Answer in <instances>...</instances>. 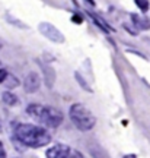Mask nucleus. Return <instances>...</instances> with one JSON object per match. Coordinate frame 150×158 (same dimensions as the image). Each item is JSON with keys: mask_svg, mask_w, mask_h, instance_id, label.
I'll return each instance as SVG.
<instances>
[{"mask_svg": "<svg viewBox=\"0 0 150 158\" xmlns=\"http://www.w3.org/2000/svg\"><path fill=\"white\" fill-rule=\"evenodd\" d=\"M15 138L22 145L29 148L45 147V145H48L51 142L50 132L45 127L35 126V124H28V123L16 124V127H15Z\"/></svg>", "mask_w": 150, "mask_h": 158, "instance_id": "nucleus-1", "label": "nucleus"}, {"mask_svg": "<svg viewBox=\"0 0 150 158\" xmlns=\"http://www.w3.org/2000/svg\"><path fill=\"white\" fill-rule=\"evenodd\" d=\"M28 114L32 118H35L38 123L44 124L45 127L56 129L63 122V113L56 107L50 106H42V104H31L26 108Z\"/></svg>", "mask_w": 150, "mask_h": 158, "instance_id": "nucleus-2", "label": "nucleus"}, {"mask_svg": "<svg viewBox=\"0 0 150 158\" xmlns=\"http://www.w3.org/2000/svg\"><path fill=\"white\" fill-rule=\"evenodd\" d=\"M69 116L72 118L73 124L82 132H88V130L93 129V126L96 124V117L93 116V113L80 102H76L70 107Z\"/></svg>", "mask_w": 150, "mask_h": 158, "instance_id": "nucleus-3", "label": "nucleus"}, {"mask_svg": "<svg viewBox=\"0 0 150 158\" xmlns=\"http://www.w3.org/2000/svg\"><path fill=\"white\" fill-rule=\"evenodd\" d=\"M38 31L44 35L45 38H48L50 41L56 43V44H61V43H64V40H66L64 35L61 34V31H58V29L50 22H39Z\"/></svg>", "mask_w": 150, "mask_h": 158, "instance_id": "nucleus-4", "label": "nucleus"}, {"mask_svg": "<svg viewBox=\"0 0 150 158\" xmlns=\"http://www.w3.org/2000/svg\"><path fill=\"white\" fill-rule=\"evenodd\" d=\"M23 86H25V91L32 94V92H37L41 86V76H39L37 72H29L25 78V82H23Z\"/></svg>", "mask_w": 150, "mask_h": 158, "instance_id": "nucleus-5", "label": "nucleus"}, {"mask_svg": "<svg viewBox=\"0 0 150 158\" xmlns=\"http://www.w3.org/2000/svg\"><path fill=\"white\" fill-rule=\"evenodd\" d=\"M45 154H47V157H51V158H66L72 155V151L64 143H56L54 147L48 148Z\"/></svg>", "mask_w": 150, "mask_h": 158, "instance_id": "nucleus-6", "label": "nucleus"}, {"mask_svg": "<svg viewBox=\"0 0 150 158\" xmlns=\"http://www.w3.org/2000/svg\"><path fill=\"white\" fill-rule=\"evenodd\" d=\"M131 21H133V23L139 29H149L150 28V21L147 18H143V16H140V15L133 13V15H131Z\"/></svg>", "mask_w": 150, "mask_h": 158, "instance_id": "nucleus-7", "label": "nucleus"}, {"mask_svg": "<svg viewBox=\"0 0 150 158\" xmlns=\"http://www.w3.org/2000/svg\"><path fill=\"white\" fill-rule=\"evenodd\" d=\"M89 16L92 18V21H93L95 23H98V27H99L104 32H112V28L108 25L106 22H104V19L101 16H98V15H95V13H89Z\"/></svg>", "mask_w": 150, "mask_h": 158, "instance_id": "nucleus-8", "label": "nucleus"}, {"mask_svg": "<svg viewBox=\"0 0 150 158\" xmlns=\"http://www.w3.org/2000/svg\"><path fill=\"white\" fill-rule=\"evenodd\" d=\"M2 84H3V86H6L7 89H12V88H16L21 82H19V79H18L16 76L7 73V75H6V78L3 79V82H2Z\"/></svg>", "mask_w": 150, "mask_h": 158, "instance_id": "nucleus-9", "label": "nucleus"}, {"mask_svg": "<svg viewBox=\"0 0 150 158\" xmlns=\"http://www.w3.org/2000/svg\"><path fill=\"white\" fill-rule=\"evenodd\" d=\"M2 100H3V102L6 106H16L18 104V97L13 92H10V91H5L2 94Z\"/></svg>", "mask_w": 150, "mask_h": 158, "instance_id": "nucleus-10", "label": "nucleus"}, {"mask_svg": "<svg viewBox=\"0 0 150 158\" xmlns=\"http://www.w3.org/2000/svg\"><path fill=\"white\" fill-rule=\"evenodd\" d=\"M136 5L139 6L143 12H146L149 9V2H147V0H136Z\"/></svg>", "mask_w": 150, "mask_h": 158, "instance_id": "nucleus-11", "label": "nucleus"}, {"mask_svg": "<svg viewBox=\"0 0 150 158\" xmlns=\"http://www.w3.org/2000/svg\"><path fill=\"white\" fill-rule=\"evenodd\" d=\"M6 75H7V72H6V70H3V69H0V84L3 82V79L6 78Z\"/></svg>", "mask_w": 150, "mask_h": 158, "instance_id": "nucleus-12", "label": "nucleus"}, {"mask_svg": "<svg viewBox=\"0 0 150 158\" xmlns=\"http://www.w3.org/2000/svg\"><path fill=\"white\" fill-rule=\"evenodd\" d=\"M6 155V151H5V147H3V143L0 142V158L2 157H5Z\"/></svg>", "mask_w": 150, "mask_h": 158, "instance_id": "nucleus-13", "label": "nucleus"}, {"mask_svg": "<svg viewBox=\"0 0 150 158\" xmlns=\"http://www.w3.org/2000/svg\"><path fill=\"white\" fill-rule=\"evenodd\" d=\"M0 48H2V43H0Z\"/></svg>", "mask_w": 150, "mask_h": 158, "instance_id": "nucleus-14", "label": "nucleus"}]
</instances>
